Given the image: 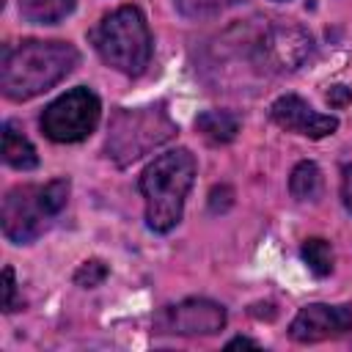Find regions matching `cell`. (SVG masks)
Segmentation results:
<instances>
[{
	"instance_id": "1",
	"label": "cell",
	"mask_w": 352,
	"mask_h": 352,
	"mask_svg": "<svg viewBox=\"0 0 352 352\" xmlns=\"http://www.w3.org/2000/svg\"><path fill=\"white\" fill-rule=\"evenodd\" d=\"M80 63V52L69 41H41L28 38L11 47H3L0 58V88L14 102H28L52 85Z\"/></svg>"
},
{
	"instance_id": "2",
	"label": "cell",
	"mask_w": 352,
	"mask_h": 352,
	"mask_svg": "<svg viewBox=\"0 0 352 352\" xmlns=\"http://www.w3.org/2000/svg\"><path fill=\"white\" fill-rule=\"evenodd\" d=\"M195 182V157L190 148H170L140 173V195L146 201V226L157 234H168L184 214V201Z\"/></svg>"
},
{
	"instance_id": "3",
	"label": "cell",
	"mask_w": 352,
	"mask_h": 352,
	"mask_svg": "<svg viewBox=\"0 0 352 352\" xmlns=\"http://www.w3.org/2000/svg\"><path fill=\"white\" fill-rule=\"evenodd\" d=\"M72 182L69 179H52L47 184H16L6 192L0 223L3 234L14 245H30L38 239L55 217L63 212L69 201Z\"/></svg>"
},
{
	"instance_id": "4",
	"label": "cell",
	"mask_w": 352,
	"mask_h": 352,
	"mask_svg": "<svg viewBox=\"0 0 352 352\" xmlns=\"http://www.w3.org/2000/svg\"><path fill=\"white\" fill-rule=\"evenodd\" d=\"M91 41L99 58L126 77H140L154 50L148 22L135 6H121L102 16V22L91 33Z\"/></svg>"
},
{
	"instance_id": "5",
	"label": "cell",
	"mask_w": 352,
	"mask_h": 352,
	"mask_svg": "<svg viewBox=\"0 0 352 352\" xmlns=\"http://www.w3.org/2000/svg\"><path fill=\"white\" fill-rule=\"evenodd\" d=\"M176 124L168 116L162 104H148V107H121L107 126V143L104 151L116 165H129L148 151L160 148L176 135Z\"/></svg>"
},
{
	"instance_id": "6",
	"label": "cell",
	"mask_w": 352,
	"mask_h": 352,
	"mask_svg": "<svg viewBox=\"0 0 352 352\" xmlns=\"http://www.w3.org/2000/svg\"><path fill=\"white\" fill-rule=\"evenodd\" d=\"M99 116H102L99 96L91 88L77 85L44 107L38 126L52 143H80L96 129Z\"/></svg>"
},
{
	"instance_id": "7",
	"label": "cell",
	"mask_w": 352,
	"mask_h": 352,
	"mask_svg": "<svg viewBox=\"0 0 352 352\" xmlns=\"http://www.w3.org/2000/svg\"><path fill=\"white\" fill-rule=\"evenodd\" d=\"M258 47L264 58V69L272 72H294L305 63L314 50L311 36L292 22H270L258 28Z\"/></svg>"
},
{
	"instance_id": "8",
	"label": "cell",
	"mask_w": 352,
	"mask_h": 352,
	"mask_svg": "<svg viewBox=\"0 0 352 352\" xmlns=\"http://www.w3.org/2000/svg\"><path fill=\"white\" fill-rule=\"evenodd\" d=\"M154 324L160 333H173V336H214L226 327V308L214 300L190 297L162 308Z\"/></svg>"
},
{
	"instance_id": "9",
	"label": "cell",
	"mask_w": 352,
	"mask_h": 352,
	"mask_svg": "<svg viewBox=\"0 0 352 352\" xmlns=\"http://www.w3.org/2000/svg\"><path fill=\"white\" fill-rule=\"evenodd\" d=\"M352 333V308L349 305H327L311 302L297 311L289 324V336L297 344H319L330 338H341Z\"/></svg>"
},
{
	"instance_id": "10",
	"label": "cell",
	"mask_w": 352,
	"mask_h": 352,
	"mask_svg": "<svg viewBox=\"0 0 352 352\" xmlns=\"http://www.w3.org/2000/svg\"><path fill=\"white\" fill-rule=\"evenodd\" d=\"M270 118L294 135L311 138V140H322L327 135H333L338 129V118L330 113H319L314 110L305 99H300L297 94H283L270 104Z\"/></svg>"
},
{
	"instance_id": "11",
	"label": "cell",
	"mask_w": 352,
	"mask_h": 352,
	"mask_svg": "<svg viewBox=\"0 0 352 352\" xmlns=\"http://www.w3.org/2000/svg\"><path fill=\"white\" fill-rule=\"evenodd\" d=\"M3 162L16 170H33L38 168L36 146L22 135L16 121H3Z\"/></svg>"
},
{
	"instance_id": "12",
	"label": "cell",
	"mask_w": 352,
	"mask_h": 352,
	"mask_svg": "<svg viewBox=\"0 0 352 352\" xmlns=\"http://www.w3.org/2000/svg\"><path fill=\"white\" fill-rule=\"evenodd\" d=\"M195 129L201 132V138L212 146H226L236 138L239 132V118L228 110H204L195 118Z\"/></svg>"
},
{
	"instance_id": "13",
	"label": "cell",
	"mask_w": 352,
	"mask_h": 352,
	"mask_svg": "<svg viewBox=\"0 0 352 352\" xmlns=\"http://www.w3.org/2000/svg\"><path fill=\"white\" fill-rule=\"evenodd\" d=\"M16 6L19 16L30 25H58L74 11L77 0H16Z\"/></svg>"
},
{
	"instance_id": "14",
	"label": "cell",
	"mask_w": 352,
	"mask_h": 352,
	"mask_svg": "<svg viewBox=\"0 0 352 352\" xmlns=\"http://www.w3.org/2000/svg\"><path fill=\"white\" fill-rule=\"evenodd\" d=\"M289 192L297 201H316L322 195V170L316 162L302 160L294 165L292 176H289Z\"/></svg>"
},
{
	"instance_id": "15",
	"label": "cell",
	"mask_w": 352,
	"mask_h": 352,
	"mask_svg": "<svg viewBox=\"0 0 352 352\" xmlns=\"http://www.w3.org/2000/svg\"><path fill=\"white\" fill-rule=\"evenodd\" d=\"M300 258L316 278H327L333 272V248L322 236H311L300 245Z\"/></svg>"
},
{
	"instance_id": "16",
	"label": "cell",
	"mask_w": 352,
	"mask_h": 352,
	"mask_svg": "<svg viewBox=\"0 0 352 352\" xmlns=\"http://www.w3.org/2000/svg\"><path fill=\"white\" fill-rule=\"evenodd\" d=\"M239 3H245V0H173L176 11L187 19H212Z\"/></svg>"
},
{
	"instance_id": "17",
	"label": "cell",
	"mask_w": 352,
	"mask_h": 352,
	"mask_svg": "<svg viewBox=\"0 0 352 352\" xmlns=\"http://www.w3.org/2000/svg\"><path fill=\"white\" fill-rule=\"evenodd\" d=\"M107 275H110V270H107L104 261H99V258H88V261H82V264L74 270L72 280H74L77 286H82V289H96V286L104 283Z\"/></svg>"
},
{
	"instance_id": "18",
	"label": "cell",
	"mask_w": 352,
	"mask_h": 352,
	"mask_svg": "<svg viewBox=\"0 0 352 352\" xmlns=\"http://www.w3.org/2000/svg\"><path fill=\"white\" fill-rule=\"evenodd\" d=\"M19 305H22V302H19V297H16V278H14V270L6 267V270H3V311L11 314V311H16Z\"/></svg>"
},
{
	"instance_id": "19",
	"label": "cell",
	"mask_w": 352,
	"mask_h": 352,
	"mask_svg": "<svg viewBox=\"0 0 352 352\" xmlns=\"http://www.w3.org/2000/svg\"><path fill=\"white\" fill-rule=\"evenodd\" d=\"M324 99H327L330 107L341 110V107H346V104L352 102V88H349V85H330L327 94H324Z\"/></svg>"
},
{
	"instance_id": "20",
	"label": "cell",
	"mask_w": 352,
	"mask_h": 352,
	"mask_svg": "<svg viewBox=\"0 0 352 352\" xmlns=\"http://www.w3.org/2000/svg\"><path fill=\"white\" fill-rule=\"evenodd\" d=\"M341 198H344V206L352 212V165L344 168V179H341Z\"/></svg>"
},
{
	"instance_id": "21",
	"label": "cell",
	"mask_w": 352,
	"mask_h": 352,
	"mask_svg": "<svg viewBox=\"0 0 352 352\" xmlns=\"http://www.w3.org/2000/svg\"><path fill=\"white\" fill-rule=\"evenodd\" d=\"M234 346H258V341H253V338H248V336H236V338H231V341L226 344V349H234Z\"/></svg>"
},
{
	"instance_id": "22",
	"label": "cell",
	"mask_w": 352,
	"mask_h": 352,
	"mask_svg": "<svg viewBox=\"0 0 352 352\" xmlns=\"http://www.w3.org/2000/svg\"><path fill=\"white\" fill-rule=\"evenodd\" d=\"M278 3H280V0H278Z\"/></svg>"
}]
</instances>
